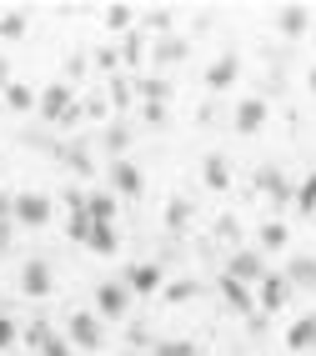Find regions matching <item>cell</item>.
I'll return each instance as SVG.
<instances>
[{
	"label": "cell",
	"mask_w": 316,
	"mask_h": 356,
	"mask_svg": "<svg viewBox=\"0 0 316 356\" xmlns=\"http://www.w3.org/2000/svg\"><path fill=\"white\" fill-rule=\"evenodd\" d=\"M6 86H10V60L0 56V90H6Z\"/></svg>",
	"instance_id": "ee69618b"
},
{
	"label": "cell",
	"mask_w": 316,
	"mask_h": 356,
	"mask_svg": "<svg viewBox=\"0 0 316 356\" xmlns=\"http://www.w3.org/2000/svg\"><path fill=\"white\" fill-rule=\"evenodd\" d=\"M141 20H145V31H156V35H171V10H166V6H151V10H141Z\"/></svg>",
	"instance_id": "f1b7e54d"
},
{
	"label": "cell",
	"mask_w": 316,
	"mask_h": 356,
	"mask_svg": "<svg viewBox=\"0 0 316 356\" xmlns=\"http://www.w3.org/2000/svg\"><path fill=\"white\" fill-rule=\"evenodd\" d=\"M256 301H261V312H266V316H276L281 306L291 301V281H286L281 271H266V276L256 281Z\"/></svg>",
	"instance_id": "277c9868"
},
{
	"label": "cell",
	"mask_w": 316,
	"mask_h": 356,
	"mask_svg": "<svg viewBox=\"0 0 316 356\" xmlns=\"http://www.w3.org/2000/svg\"><path fill=\"white\" fill-rule=\"evenodd\" d=\"M81 76H86V56H70V60H65V86L81 81Z\"/></svg>",
	"instance_id": "f35d334b"
},
{
	"label": "cell",
	"mask_w": 316,
	"mask_h": 356,
	"mask_svg": "<svg viewBox=\"0 0 316 356\" xmlns=\"http://www.w3.org/2000/svg\"><path fill=\"white\" fill-rule=\"evenodd\" d=\"M40 356H70V341H61L56 331H51V337H45V346H40Z\"/></svg>",
	"instance_id": "8d00e7d4"
},
{
	"label": "cell",
	"mask_w": 316,
	"mask_h": 356,
	"mask_svg": "<svg viewBox=\"0 0 316 356\" xmlns=\"http://www.w3.org/2000/svg\"><path fill=\"white\" fill-rule=\"evenodd\" d=\"M111 191H120V196H141V171L131 161H111Z\"/></svg>",
	"instance_id": "5bb4252c"
},
{
	"label": "cell",
	"mask_w": 316,
	"mask_h": 356,
	"mask_svg": "<svg viewBox=\"0 0 316 356\" xmlns=\"http://www.w3.org/2000/svg\"><path fill=\"white\" fill-rule=\"evenodd\" d=\"M145 121H151V126H166V106H145Z\"/></svg>",
	"instance_id": "b9f144b4"
},
{
	"label": "cell",
	"mask_w": 316,
	"mask_h": 356,
	"mask_svg": "<svg viewBox=\"0 0 316 356\" xmlns=\"http://www.w3.org/2000/svg\"><path fill=\"white\" fill-rule=\"evenodd\" d=\"M201 176H206V186H211V191H226V186H231V165H226V156H206L201 161Z\"/></svg>",
	"instance_id": "ac0fdd59"
},
{
	"label": "cell",
	"mask_w": 316,
	"mask_h": 356,
	"mask_svg": "<svg viewBox=\"0 0 316 356\" xmlns=\"http://www.w3.org/2000/svg\"><path fill=\"white\" fill-rule=\"evenodd\" d=\"M26 26H31L26 10H6V15H0V40H20V35H26Z\"/></svg>",
	"instance_id": "83f0119b"
},
{
	"label": "cell",
	"mask_w": 316,
	"mask_h": 356,
	"mask_svg": "<svg viewBox=\"0 0 316 356\" xmlns=\"http://www.w3.org/2000/svg\"><path fill=\"white\" fill-rule=\"evenodd\" d=\"M151 60H156V65H176V60H186V40H181V35H156Z\"/></svg>",
	"instance_id": "e0dca14e"
},
{
	"label": "cell",
	"mask_w": 316,
	"mask_h": 356,
	"mask_svg": "<svg viewBox=\"0 0 316 356\" xmlns=\"http://www.w3.org/2000/svg\"><path fill=\"white\" fill-rule=\"evenodd\" d=\"M0 106H6V111H35V90L20 86V81H10L6 90H0Z\"/></svg>",
	"instance_id": "44dd1931"
},
{
	"label": "cell",
	"mask_w": 316,
	"mask_h": 356,
	"mask_svg": "<svg viewBox=\"0 0 316 356\" xmlns=\"http://www.w3.org/2000/svg\"><path fill=\"white\" fill-rule=\"evenodd\" d=\"M286 346H291V351H301V356H311V351H316V312H306V316L291 321Z\"/></svg>",
	"instance_id": "7c38bea8"
},
{
	"label": "cell",
	"mask_w": 316,
	"mask_h": 356,
	"mask_svg": "<svg viewBox=\"0 0 316 356\" xmlns=\"http://www.w3.org/2000/svg\"><path fill=\"white\" fill-rule=\"evenodd\" d=\"M0 111H6V106H0Z\"/></svg>",
	"instance_id": "7dc6e473"
},
{
	"label": "cell",
	"mask_w": 316,
	"mask_h": 356,
	"mask_svg": "<svg viewBox=\"0 0 316 356\" xmlns=\"http://www.w3.org/2000/svg\"><path fill=\"white\" fill-rule=\"evenodd\" d=\"M236 70H241V56H231V51H226L221 60H211V70H206V86H211V90H226V86L236 81Z\"/></svg>",
	"instance_id": "2e32d148"
},
{
	"label": "cell",
	"mask_w": 316,
	"mask_h": 356,
	"mask_svg": "<svg viewBox=\"0 0 316 356\" xmlns=\"http://www.w3.org/2000/svg\"><path fill=\"white\" fill-rule=\"evenodd\" d=\"M116 211H120V206H116L111 191H86V216H90L95 226H111V221H116Z\"/></svg>",
	"instance_id": "9a60e30c"
},
{
	"label": "cell",
	"mask_w": 316,
	"mask_h": 356,
	"mask_svg": "<svg viewBox=\"0 0 316 356\" xmlns=\"http://www.w3.org/2000/svg\"><path fill=\"white\" fill-rule=\"evenodd\" d=\"M231 121H236V131H241V136H256V131L266 126V101H261V96H241Z\"/></svg>",
	"instance_id": "9c48e42d"
},
{
	"label": "cell",
	"mask_w": 316,
	"mask_h": 356,
	"mask_svg": "<svg viewBox=\"0 0 316 356\" xmlns=\"http://www.w3.org/2000/svg\"><path fill=\"white\" fill-rule=\"evenodd\" d=\"M0 251H6V246H0Z\"/></svg>",
	"instance_id": "c3c4849f"
},
{
	"label": "cell",
	"mask_w": 316,
	"mask_h": 356,
	"mask_svg": "<svg viewBox=\"0 0 316 356\" xmlns=\"http://www.w3.org/2000/svg\"><path fill=\"white\" fill-rule=\"evenodd\" d=\"M56 156L70 165V171H81V176H90V171H95V161H90V151L81 146V140H65V146H56Z\"/></svg>",
	"instance_id": "d6986e66"
},
{
	"label": "cell",
	"mask_w": 316,
	"mask_h": 356,
	"mask_svg": "<svg viewBox=\"0 0 316 356\" xmlns=\"http://www.w3.org/2000/svg\"><path fill=\"white\" fill-rule=\"evenodd\" d=\"M35 106H40V121H51V126H61V115L76 106V90H70L65 81H56V86H45L40 96H35Z\"/></svg>",
	"instance_id": "3957f363"
},
{
	"label": "cell",
	"mask_w": 316,
	"mask_h": 356,
	"mask_svg": "<svg viewBox=\"0 0 316 356\" xmlns=\"http://www.w3.org/2000/svg\"><path fill=\"white\" fill-rule=\"evenodd\" d=\"M151 356H196V346L186 337H161V341H151Z\"/></svg>",
	"instance_id": "484cf974"
},
{
	"label": "cell",
	"mask_w": 316,
	"mask_h": 356,
	"mask_svg": "<svg viewBox=\"0 0 316 356\" xmlns=\"http://www.w3.org/2000/svg\"><path fill=\"white\" fill-rule=\"evenodd\" d=\"M126 312H131V291L120 286V281H101V286H95V316L120 321Z\"/></svg>",
	"instance_id": "8992f818"
},
{
	"label": "cell",
	"mask_w": 316,
	"mask_h": 356,
	"mask_svg": "<svg viewBox=\"0 0 316 356\" xmlns=\"http://www.w3.org/2000/svg\"><path fill=\"white\" fill-rule=\"evenodd\" d=\"M211 231H216V241H226V246L236 251V241H241V226H236V216H216V226H211Z\"/></svg>",
	"instance_id": "f546056e"
},
{
	"label": "cell",
	"mask_w": 316,
	"mask_h": 356,
	"mask_svg": "<svg viewBox=\"0 0 316 356\" xmlns=\"http://www.w3.org/2000/svg\"><path fill=\"white\" fill-rule=\"evenodd\" d=\"M95 65H101V70H116V51H95Z\"/></svg>",
	"instance_id": "7bdbcfd3"
},
{
	"label": "cell",
	"mask_w": 316,
	"mask_h": 356,
	"mask_svg": "<svg viewBox=\"0 0 316 356\" xmlns=\"http://www.w3.org/2000/svg\"><path fill=\"white\" fill-rule=\"evenodd\" d=\"M131 101H136V86H131L126 76H116V81H111V106H120V111H126Z\"/></svg>",
	"instance_id": "4dcf8cb0"
},
{
	"label": "cell",
	"mask_w": 316,
	"mask_h": 356,
	"mask_svg": "<svg viewBox=\"0 0 316 356\" xmlns=\"http://www.w3.org/2000/svg\"><path fill=\"white\" fill-rule=\"evenodd\" d=\"M306 86H311V96H316V65H311V76H306Z\"/></svg>",
	"instance_id": "f6af8a7d"
},
{
	"label": "cell",
	"mask_w": 316,
	"mask_h": 356,
	"mask_svg": "<svg viewBox=\"0 0 316 356\" xmlns=\"http://www.w3.org/2000/svg\"><path fill=\"white\" fill-rule=\"evenodd\" d=\"M15 337H20V331H15V321H10L6 312H0V351H6V346H10Z\"/></svg>",
	"instance_id": "74e56055"
},
{
	"label": "cell",
	"mask_w": 316,
	"mask_h": 356,
	"mask_svg": "<svg viewBox=\"0 0 316 356\" xmlns=\"http://www.w3.org/2000/svg\"><path fill=\"white\" fill-rule=\"evenodd\" d=\"M45 337H51V326H45V321H31V326H26V346H35V351H40V346H45Z\"/></svg>",
	"instance_id": "d590c367"
},
{
	"label": "cell",
	"mask_w": 316,
	"mask_h": 356,
	"mask_svg": "<svg viewBox=\"0 0 316 356\" xmlns=\"http://www.w3.org/2000/svg\"><path fill=\"white\" fill-rule=\"evenodd\" d=\"M20 296H51V266H45L40 256H31L26 266H20Z\"/></svg>",
	"instance_id": "ba28073f"
},
{
	"label": "cell",
	"mask_w": 316,
	"mask_h": 356,
	"mask_svg": "<svg viewBox=\"0 0 316 356\" xmlns=\"http://www.w3.org/2000/svg\"><path fill=\"white\" fill-rule=\"evenodd\" d=\"M65 231H70V241H81V246H86V236H90V216H86V211H70Z\"/></svg>",
	"instance_id": "d6a6232c"
},
{
	"label": "cell",
	"mask_w": 316,
	"mask_h": 356,
	"mask_svg": "<svg viewBox=\"0 0 316 356\" xmlns=\"http://www.w3.org/2000/svg\"><path fill=\"white\" fill-rule=\"evenodd\" d=\"M126 341H131V346H151V331H145V326L136 321V326H131V337H126Z\"/></svg>",
	"instance_id": "60d3db41"
},
{
	"label": "cell",
	"mask_w": 316,
	"mask_h": 356,
	"mask_svg": "<svg viewBox=\"0 0 316 356\" xmlns=\"http://www.w3.org/2000/svg\"><path fill=\"white\" fill-rule=\"evenodd\" d=\"M256 191H261V196H271L276 206H286V201H291V181L276 171V165H261V171H256Z\"/></svg>",
	"instance_id": "4fadbf2b"
},
{
	"label": "cell",
	"mask_w": 316,
	"mask_h": 356,
	"mask_svg": "<svg viewBox=\"0 0 316 356\" xmlns=\"http://www.w3.org/2000/svg\"><path fill=\"white\" fill-rule=\"evenodd\" d=\"M311 20H316L311 6H281V10H276V31H281L286 40H297V35L311 31Z\"/></svg>",
	"instance_id": "30bf717a"
},
{
	"label": "cell",
	"mask_w": 316,
	"mask_h": 356,
	"mask_svg": "<svg viewBox=\"0 0 316 356\" xmlns=\"http://www.w3.org/2000/svg\"><path fill=\"white\" fill-rule=\"evenodd\" d=\"M311 40H316V20H311Z\"/></svg>",
	"instance_id": "bcb514c9"
},
{
	"label": "cell",
	"mask_w": 316,
	"mask_h": 356,
	"mask_svg": "<svg viewBox=\"0 0 316 356\" xmlns=\"http://www.w3.org/2000/svg\"><path fill=\"white\" fill-rule=\"evenodd\" d=\"M286 241H291L286 221H266V226H261V256H271V251H286Z\"/></svg>",
	"instance_id": "603a6c76"
},
{
	"label": "cell",
	"mask_w": 316,
	"mask_h": 356,
	"mask_svg": "<svg viewBox=\"0 0 316 356\" xmlns=\"http://www.w3.org/2000/svg\"><path fill=\"white\" fill-rule=\"evenodd\" d=\"M136 90L145 96V106H166V101H171V81H161V76H145V81H136Z\"/></svg>",
	"instance_id": "cb8c5ba5"
},
{
	"label": "cell",
	"mask_w": 316,
	"mask_h": 356,
	"mask_svg": "<svg viewBox=\"0 0 316 356\" xmlns=\"http://www.w3.org/2000/svg\"><path fill=\"white\" fill-rule=\"evenodd\" d=\"M86 246H90L95 256H111V251H116V231H111V226H95V221H90V236H86Z\"/></svg>",
	"instance_id": "4316f807"
},
{
	"label": "cell",
	"mask_w": 316,
	"mask_h": 356,
	"mask_svg": "<svg viewBox=\"0 0 316 356\" xmlns=\"http://www.w3.org/2000/svg\"><path fill=\"white\" fill-rule=\"evenodd\" d=\"M291 291H316V256H286V271Z\"/></svg>",
	"instance_id": "8fae6325"
},
{
	"label": "cell",
	"mask_w": 316,
	"mask_h": 356,
	"mask_svg": "<svg viewBox=\"0 0 316 356\" xmlns=\"http://www.w3.org/2000/svg\"><path fill=\"white\" fill-rule=\"evenodd\" d=\"M191 216H196V211H191V201H186V196H171V206H166V231H186Z\"/></svg>",
	"instance_id": "d4e9b609"
},
{
	"label": "cell",
	"mask_w": 316,
	"mask_h": 356,
	"mask_svg": "<svg viewBox=\"0 0 316 356\" xmlns=\"http://www.w3.org/2000/svg\"><path fill=\"white\" fill-rule=\"evenodd\" d=\"M221 301L231 306V312H241V316H246V312H251V286H241V281L221 276Z\"/></svg>",
	"instance_id": "7402d4cb"
},
{
	"label": "cell",
	"mask_w": 316,
	"mask_h": 356,
	"mask_svg": "<svg viewBox=\"0 0 316 356\" xmlns=\"http://www.w3.org/2000/svg\"><path fill=\"white\" fill-rule=\"evenodd\" d=\"M126 146H131V131H126V126H120V121L101 131V151H106L111 161H126Z\"/></svg>",
	"instance_id": "ffe728a7"
},
{
	"label": "cell",
	"mask_w": 316,
	"mask_h": 356,
	"mask_svg": "<svg viewBox=\"0 0 316 356\" xmlns=\"http://www.w3.org/2000/svg\"><path fill=\"white\" fill-rule=\"evenodd\" d=\"M221 276L241 281V286H256V281L266 276V256H261V251H241V246H236V251L226 256V271H221Z\"/></svg>",
	"instance_id": "6da1fadb"
},
{
	"label": "cell",
	"mask_w": 316,
	"mask_h": 356,
	"mask_svg": "<svg viewBox=\"0 0 316 356\" xmlns=\"http://www.w3.org/2000/svg\"><path fill=\"white\" fill-rule=\"evenodd\" d=\"M191 296H196V281H176V286L166 291V301H171V306H181V301H191Z\"/></svg>",
	"instance_id": "e575fe53"
},
{
	"label": "cell",
	"mask_w": 316,
	"mask_h": 356,
	"mask_svg": "<svg viewBox=\"0 0 316 356\" xmlns=\"http://www.w3.org/2000/svg\"><path fill=\"white\" fill-rule=\"evenodd\" d=\"M51 211H56L51 196H40V191H20L15 206H10V216H15L20 226H45V221H51Z\"/></svg>",
	"instance_id": "7a4b0ae2"
},
{
	"label": "cell",
	"mask_w": 316,
	"mask_h": 356,
	"mask_svg": "<svg viewBox=\"0 0 316 356\" xmlns=\"http://www.w3.org/2000/svg\"><path fill=\"white\" fill-rule=\"evenodd\" d=\"M81 121H86V106H81V101H76V106H70V111L61 115V126H65V131H70V126H81Z\"/></svg>",
	"instance_id": "ab89813d"
},
{
	"label": "cell",
	"mask_w": 316,
	"mask_h": 356,
	"mask_svg": "<svg viewBox=\"0 0 316 356\" xmlns=\"http://www.w3.org/2000/svg\"><path fill=\"white\" fill-rule=\"evenodd\" d=\"M297 206L306 211V216H316V171L301 181V191H297Z\"/></svg>",
	"instance_id": "836d02e7"
},
{
	"label": "cell",
	"mask_w": 316,
	"mask_h": 356,
	"mask_svg": "<svg viewBox=\"0 0 316 356\" xmlns=\"http://www.w3.org/2000/svg\"><path fill=\"white\" fill-rule=\"evenodd\" d=\"M120 286H126L131 296H151V291L161 286V261H136V266H126Z\"/></svg>",
	"instance_id": "52a82bcc"
},
{
	"label": "cell",
	"mask_w": 316,
	"mask_h": 356,
	"mask_svg": "<svg viewBox=\"0 0 316 356\" xmlns=\"http://www.w3.org/2000/svg\"><path fill=\"white\" fill-rule=\"evenodd\" d=\"M131 20H136L131 6H106V26H111V31H131Z\"/></svg>",
	"instance_id": "1f68e13d"
},
{
	"label": "cell",
	"mask_w": 316,
	"mask_h": 356,
	"mask_svg": "<svg viewBox=\"0 0 316 356\" xmlns=\"http://www.w3.org/2000/svg\"><path fill=\"white\" fill-rule=\"evenodd\" d=\"M65 341L81 346V351H95V346L106 341V337H101V316H95V312H76V316H70V326H65Z\"/></svg>",
	"instance_id": "5b68a950"
}]
</instances>
